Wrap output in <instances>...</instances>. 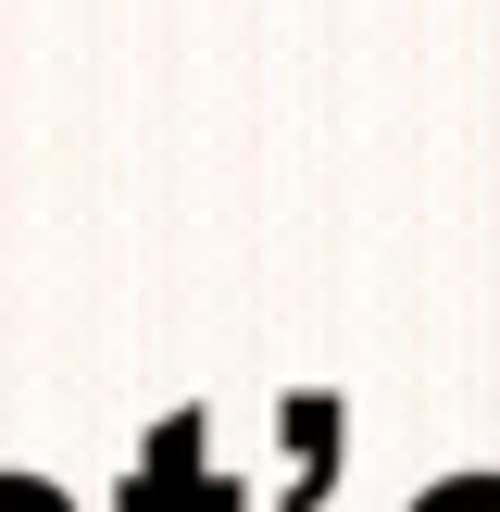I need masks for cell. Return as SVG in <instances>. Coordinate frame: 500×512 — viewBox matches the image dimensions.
I'll list each match as a JSON object with an SVG mask.
<instances>
[{
  "label": "cell",
  "mask_w": 500,
  "mask_h": 512,
  "mask_svg": "<svg viewBox=\"0 0 500 512\" xmlns=\"http://www.w3.org/2000/svg\"><path fill=\"white\" fill-rule=\"evenodd\" d=\"M200 438H213V425L175 413L163 438L138 450V475H125V512H238V488H225V475H200Z\"/></svg>",
  "instance_id": "obj_1"
},
{
  "label": "cell",
  "mask_w": 500,
  "mask_h": 512,
  "mask_svg": "<svg viewBox=\"0 0 500 512\" xmlns=\"http://www.w3.org/2000/svg\"><path fill=\"white\" fill-rule=\"evenodd\" d=\"M413 512H500V475H438Z\"/></svg>",
  "instance_id": "obj_2"
},
{
  "label": "cell",
  "mask_w": 500,
  "mask_h": 512,
  "mask_svg": "<svg viewBox=\"0 0 500 512\" xmlns=\"http://www.w3.org/2000/svg\"><path fill=\"white\" fill-rule=\"evenodd\" d=\"M0 512H63V500H50L38 475H0Z\"/></svg>",
  "instance_id": "obj_3"
}]
</instances>
